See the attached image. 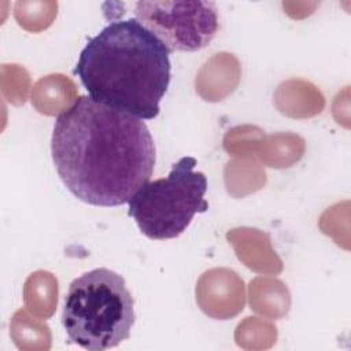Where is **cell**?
Wrapping results in <instances>:
<instances>
[{
	"label": "cell",
	"instance_id": "6da1fadb",
	"mask_svg": "<svg viewBox=\"0 0 351 351\" xmlns=\"http://www.w3.org/2000/svg\"><path fill=\"white\" fill-rule=\"evenodd\" d=\"M52 160L66 188L99 207L129 203L149 181L155 143L143 119L80 96L55 121Z\"/></svg>",
	"mask_w": 351,
	"mask_h": 351
},
{
	"label": "cell",
	"instance_id": "7a4b0ae2",
	"mask_svg": "<svg viewBox=\"0 0 351 351\" xmlns=\"http://www.w3.org/2000/svg\"><path fill=\"white\" fill-rule=\"evenodd\" d=\"M170 53L136 18L112 21L88 40L74 74L95 101L154 119L170 84Z\"/></svg>",
	"mask_w": 351,
	"mask_h": 351
},
{
	"label": "cell",
	"instance_id": "3957f363",
	"mask_svg": "<svg viewBox=\"0 0 351 351\" xmlns=\"http://www.w3.org/2000/svg\"><path fill=\"white\" fill-rule=\"evenodd\" d=\"M134 300L121 274L99 267L73 280L62 322L69 339L89 351L114 348L130 336Z\"/></svg>",
	"mask_w": 351,
	"mask_h": 351
},
{
	"label": "cell",
	"instance_id": "277c9868",
	"mask_svg": "<svg viewBox=\"0 0 351 351\" xmlns=\"http://www.w3.org/2000/svg\"><path fill=\"white\" fill-rule=\"evenodd\" d=\"M195 166L193 156L181 158L169 176L148 181L129 200L128 215L148 239H174L189 226L195 214L208 210L207 178L193 171Z\"/></svg>",
	"mask_w": 351,
	"mask_h": 351
},
{
	"label": "cell",
	"instance_id": "5b68a950",
	"mask_svg": "<svg viewBox=\"0 0 351 351\" xmlns=\"http://www.w3.org/2000/svg\"><path fill=\"white\" fill-rule=\"evenodd\" d=\"M136 19L170 52H193L207 47L218 30L214 1L154 0L134 3Z\"/></svg>",
	"mask_w": 351,
	"mask_h": 351
}]
</instances>
